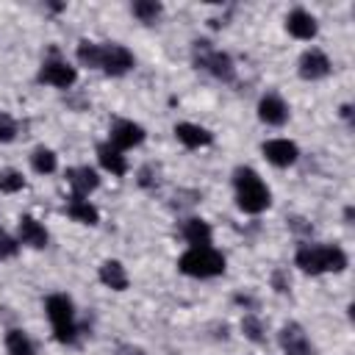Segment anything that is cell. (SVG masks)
Returning a JSON list of instances; mask_svg holds the SVG:
<instances>
[{
  "label": "cell",
  "mask_w": 355,
  "mask_h": 355,
  "mask_svg": "<svg viewBox=\"0 0 355 355\" xmlns=\"http://www.w3.org/2000/svg\"><path fill=\"white\" fill-rule=\"evenodd\" d=\"M22 186H25V178H22L17 169H3V172H0V191L14 194V191H19Z\"/></svg>",
  "instance_id": "obj_25"
},
{
  "label": "cell",
  "mask_w": 355,
  "mask_h": 355,
  "mask_svg": "<svg viewBox=\"0 0 355 355\" xmlns=\"http://www.w3.org/2000/svg\"><path fill=\"white\" fill-rule=\"evenodd\" d=\"M200 47V55H197V61H200V67H205L211 75H216V78H222V80H230L233 78V61H230V55L227 53H222V50H211L208 47V42H197Z\"/></svg>",
  "instance_id": "obj_6"
},
{
  "label": "cell",
  "mask_w": 355,
  "mask_h": 355,
  "mask_svg": "<svg viewBox=\"0 0 355 355\" xmlns=\"http://www.w3.org/2000/svg\"><path fill=\"white\" fill-rule=\"evenodd\" d=\"M133 14L141 22H155V17L161 14V3H155V0H139V3H133Z\"/></svg>",
  "instance_id": "obj_24"
},
{
  "label": "cell",
  "mask_w": 355,
  "mask_h": 355,
  "mask_svg": "<svg viewBox=\"0 0 355 355\" xmlns=\"http://www.w3.org/2000/svg\"><path fill=\"white\" fill-rule=\"evenodd\" d=\"M183 239L191 244V247H211V227L208 222L202 219H189L183 225Z\"/></svg>",
  "instance_id": "obj_20"
},
{
  "label": "cell",
  "mask_w": 355,
  "mask_h": 355,
  "mask_svg": "<svg viewBox=\"0 0 355 355\" xmlns=\"http://www.w3.org/2000/svg\"><path fill=\"white\" fill-rule=\"evenodd\" d=\"M19 241L33 247V250H42L47 244V230L44 225H39L33 216H22L19 219Z\"/></svg>",
  "instance_id": "obj_15"
},
{
  "label": "cell",
  "mask_w": 355,
  "mask_h": 355,
  "mask_svg": "<svg viewBox=\"0 0 355 355\" xmlns=\"http://www.w3.org/2000/svg\"><path fill=\"white\" fill-rule=\"evenodd\" d=\"M330 72V58L322 53V50H308V53H302V58H300V75L302 78H308V80H319V78H324Z\"/></svg>",
  "instance_id": "obj_10"
},
{
  "label": "cell",
  "mask_w": 355,
  "mask_h": 355,
  "mask_svg": "<svg viewBox=\"0 0 355 355\" xmlns=\"http://www.w3.org/2000/svg\"><path fill=\"white\" fill-rule=\"evenodd\" d=\"M14 136H17V122L6 111H0V141H11Z\"/></svg>",
  "instance_id": "obj_26"
},
{
  "label": "cell",
  "mask_w": 355,
  "mask_h": 355,
  "mask_svg": "<svg viewBox=\"0 0 355 355\" xmlns=\"http://www.w3.org/2000/svg\"><path fill=\"white\" fill-rule=\"evenodd\" d=\"M233 183H236V200H239L241 211L261 214L269 205V189L263 186V180L258 178L255 169H239Z\"/></svg>",
  "instance_id": "obj_2"
},
{
  "label": "cell",
  "mask_w": 355,
  "mask_h": 355,
  "mask_svg": "<svg viewBox=\"0 0 355 355\" xmlns=\"http://www.w3.org/2000/svg\"><path fill=\"white\" fill-rule=\"evenodd\" d=\"M280 347L288 355H311L313 352V347H311V341H308V336L302 333L300 324H286L280 330Z\"/></svg>",
  "instance_id": "obj_11"
},
{
  "label": "cell",
  "mask_w": 355,
  "mask_h": 355,
  "mask_svg": "<svg viewBox=\"0 0 355 355\" xmlns=\"http://www.w3.org/2000/svg\"><path fill=\"white\" fill-rule=\"evenodd\" d=\"M175 136L186 144V147H191V150H197V147H205V144H211V133L205 130V128H200V125H191V122H180V125H175Z\"/></svg>",
  "instance_id": "obj_16"
},
{
  "label": "cell",
  "mask_w": 355,
  "mask_h": 355,
  "mask_svg": "<svg viewBox=\"0 0 355 355\" xmlns=\"http://www.w3.org/2000/svg\"><path fill=\"white\" fill-rule=\"evenodd\" d=\"M100 280H103L108 288H114V291L128 288V272H125V266H122L119 261H105V263L100 266Z\"/></svg>",
  "instance_id": "obj_19"
},
{
  "label": "cell",
  "mask_w": 355,
  "mask_h": 355,
  "mask_svg": "<svg viewBox=\"0 0 355 355\" xmlns=\"http://www.w3.org/2000/svg\"><path fill=\"white\" fill-rule=\"evenodd\" d=\"M47 308V319L55 330L58 341H72L75 338V311H72V300L64 294H53L44 302Z\"/></svg>",
  "instance_id": "obj_4"
},
{
  "label": "cell",
  "mask_w": 355,
  "mask_h": 355,
  "mask_svg": "<svg viewBox=\"0 0 355 355\" xmlns=\"http://www.w3.org/2000/svg\"><path fill=\"white\" fill-rule=\"evenodd\" d=\"M286 28L291 36L297 39H313L316 36V19L313 14H308L305 8H294L288 17H286Z\"/></svg>",
  "instance_id": "obj_13"
},
{
  "label": "cell",
  "mask_w": 355,
  "mask_h": 355,
  "mask_svg": "<svg viewBox=\"0 0 355 355\" xmlns=\"http://www.w3.org/2000/svg\"><path fill=\"white\" fill-rule=\"evenodd\" d=\"M31 164H33V169H36V172L50 175V172H55V153H53V150H47V147H39V150H33Z\"/></svg>",
  "instance_id": "obj_22"
},
{
  "label": "cell",
  "mask_w": 355,
  "mask_h": 355,
  "mask_svg": "<svg viewBox=\"0 0 355 355\" xmlns=\"http://www.w3.org/2000/svg\"><path fill=\"white\" fill-rule=\"evenodd\" d=\"M14 252H17V244L0 230V258H8V255H14Z\"/></svg>",
  "instance_id": "obj_28"
},
{
  "label": "cell",
  "mask_w": 355,
  "mask_h": 355,
  "mask_svg": "<svg viewBox=\"0 0 355 355\" xmlns=\"http://www.w3.org/2000/svg\"><path fill=\"white\" fill-rule=\"evenodd\" d=\"M133 67V55L128 47L122 44H100V69H105L108 75H125Z\"/></svg>",
  "instance_id": "obj_5"
},
{
  "label": "cell",
  "mask_w": 355,
  "mask_h": 355,
  "mask_svg": "<svg viewBox=\"0 0 355 355\" xmlns=\"http://www.w3.org/2000/svg\"><path fill=\"white\" fill-rule=\"evenodd\" d=\"M178 266L183 275L191 277H216L225 272V258L214 247H191L189 252L180 255Z\"/></svg>",
  "instance_id": "obj_3"
},
{
  "label": "cell",
  "mask_w": 355,
  "mask_h": 355,
  "mask_svg": "<svg viewBox=\"0 0 355 355\" xmlns=\"http://www.w3.org/2000/svg\"><path fill=\"white\" fill-rule=\"evenodd\" d=\"M67 211H69V216H72V219H78V222H83V225H97V219H100L97 208H94L86 197H78V194H72V197H69Z\"/></svg>",
  "instance_id": "obj_18"
},
{
  "label": "cell",
  "mask_w": 355,
  "mask_h": 355,
  "mask_svg": "<svg viewBox=\"0 0 355 355\" xmlns=\"http://www.w3.org/2000/svg\"><path fill=\"white\" fill-rule=\"evenodd\" d=\"M78 61L86 67H100V44L97 42H80L78 44Z\"/></svg>",
  "instance_id": "obj_23"
},
{
  "label": "cell",
  "mask_w": 355,
  "mask_h": 355,
  "mask_svg": "<svg viewBox=\"0 0 355 355\" xmlns=\"http://www.w3.org/2000/svg\"><path fill=\"white\" fill-rule=\"evenodd\" d=\"M141 141H144V128L141 125H136L130 119L114 122V128H111V144L116 150H128V147H136Z\"/></svg>",
  "instance_id": "obj_8"
},
{
  "label": "cell",
  "mask_w": 355,
  "mask_h": 355,
  "mask_svg": "<svg viewBox=\"0 0 355 355\" xmlns=\"http://www.w3.org/2000/svg\"><path fill=\"white\" fill-rule=\"evenodd\" d=\"M258 116L266 125H283L288 119V105L277 94H263L261 103H258Z\"/></svg>",
  "instance_id": "obj_12"
},
{
  "label": "cell",
  "mask_w": 355,
  "mask_h": 355,
  "mask_svg": "<svg viewBox=\"0 0 355 355\" xmlns=\"http://www.w3.org/2000/svg\"><path fill=\"white\" fill-rule=\"evenodd\" d=\"M75 67H69L67 61L61 58H50L42 64V72H39V80L50 83V86H58V89H69L75 83Z\"/></svg>",
  "instance_id": "obj_7"
},
{
  "label": "cell",
  "mask_w": 355,
  "mask_h": 355,
  "mask_svg": "<svg viewBox=\"0 0 355 355\" xmlns=\"http://www.w3.org/2000/svg\"><path fill=\"white\" fill-rule=\"evenodd\" d=\"M263 155H266V161L275 164V166H291V164L297 161L300 150H297V144L288 141V139H272V141L263 144Z\"/></svg>",
  "instance_id": "obj_9"
},
{
  "label": "cell",
  "mask_w": 355,
  "mask_h": 355,
  "mask_svg": "<svg viewBox=\"0 0 355 355\" xmlns=\"http://www.w3.org/2000/svg\"><path fill=\"white\" fill-rule=\"evenodd\" d=\"M241 330H244V333H247L252 341H261V324H258V319H255V316H244Z\"/></svg>",
  "instance_id": "obj_27"
},
{
  "label": "cell",
  "mask_w": 355,
  "mask_h": 355,
  "mask_svg": "<svg viewBox=\"0 0 355 355\" xmlns=\"http://www.w3.org/2000/svg\"><path fill=\"white\" fill-rule=\"evenodd\" d=\"M6 349H8V355H33V344L22 330L6 333Z\"/></svg>",
  "instance_id": "obj_21"
},
{
  "label": "cell",
  "mask_w": 355,
  "mask_h": 355,
  "mask_svg": "<svg viewBox=\"0 0 355 355\" xmlns=\"http://www.w3.org/2000/svg\"><path fill=\"white\" fill-rule=\"evenodd\" d=\"M116 355H144L141 349H136V347H119V352Z\"/></svg>",
  "instance_id": "obj_29"
},
{
  "label": "cell",
  "mask_w": 355,
  "mask_h": 355,
  "mask_svg": "<svg viewBox=\"0 0 355 355\" xmlns=\"http://www.w3.org/2000/svg\"><path fill=\"white\" fill-rule=\"evenodd\" d=\"M297 266L302 272L311 275H322V272H341L347 266V255L338 247L330 244H305L297 250Z\"/></svg>",
  "instance_id": "obj_1"
},
{
  "label": "cell",
  "mask_w": 355,
  "mask_h": 355,
  "mask_svg": "<svg viewBox=\"0 0 355 355\" xmlns=\"http://www.w3.org/2000/svg\"><path fill=\"white\" fill-rule=\"evenodd\" d=\"M67 180H69V186H72V191H75L78 197H86L89 191H94V189L100 186L97 172L89 169V166H75V169H69V172H67Z\"/></svg>",
  "instance_id": "obj_14"
},
{
  "label": "cell",
  "mask_w": 355,
  "mask_h": 355,
  "mask_svg": "<svg viewBox=\"0 0 355 355\" xmlns=\"http://www.w3.org/2000/svg\"><path fill=\"white\" fill-rule=\"evenodd\" d=\"M97 158H100V164H103L111 175H125V172H128V161H125L122 150H116L114 144H100V147H97Z\"/></svg>",
  "instance_id": "obj_17"
}]
</instances>
